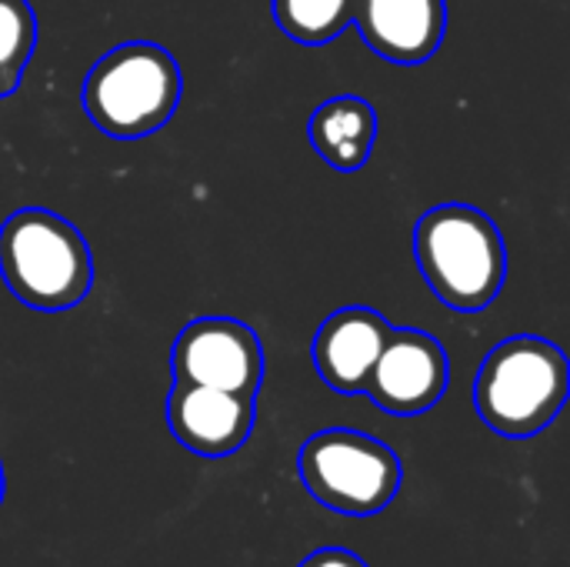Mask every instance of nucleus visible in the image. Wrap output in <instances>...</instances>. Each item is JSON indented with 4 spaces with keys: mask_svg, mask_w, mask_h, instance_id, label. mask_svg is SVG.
<instances>
[{
    "mask_svg": "<svg viewBox=\"0 0 570 567\" xmlns=\"http://www.w3.org/2000/svg\"><path fill=\"white\" fill-rule=\"evenodd\" d=\"M414 257L441 304L474 314L498 301L508 247L498 224L471 204H438L414 227Z\"/></svg>",
    "mask_w": 570,
    "mask_h": 567,
    "instance_id": "nucleus-1",
    "label": "nucleus"
},
{
    "mask_svg": "<svg viewBox=\"0 0 570 567\" xmlns=\"http://www.w3.org/2000/svg\"><path fill=\"white\" fill-rule=\"evenodd\" d=\"M0 277L33 311H70L94 287L83 234L47 207H20L0 224Z\"/></svg>",
    "mask_w": 570,
    "mask_h": 567,
    "instance_id": "nucleus-2",
    "label": "nucleus"
},
{
    "mask_svg": "<svg viewBox=\"0 0 570 567\" xmlns=\"http://www.w3.org/2000/svg\"><path fill=\"white\" fill-rule=\"evenodd\" d=\"M184 94L177 57L150 40L107 50L83 77L80 104L90 124L114 140H140L160 130Z\"/></svg>",
    "mask_w": 570,
    "mask_h": 567,
    "instance_id": "nucleus-3",
    "label": "nucleus"
},
{
    "mask_svg": "<svg viewBox=\"0 0 570 567\" xmlns=\"http://www.w3.org/2000/svg\"><path fill=\"white\" fill-rule=\"evenodd\" d=\"M570 364L554 341L518 334L501 341L474 378V408L481 421L504 438L541 434L564 408Z\"/></svg>",
    "mask_w": 570,
    "mask_h": 567,
    "instance_id": "nucleus-4",
    "label": "nucleus"
},
{
    "mask_svg": "<svg viewBox=\"0 0 570 567\" xmlns=\"http://www.w3.org/2000/svg\"><path fill=\"white\" fill-rule=\"evenodd\" d=\"M304 488L331 511L367 518L384 511L401 491V458L377 438L331 428L317 431L297 451Z\"/></svg>",
    "mask_w": 570,
    "mask_h": 567,
    "instance_id": "nucleus-5",
    "label": "nucleus"
},
{
    "mask_svg": "<svg viewBox=\"0 0 570 567\" xmlns=\"http://www.w3.org/2000/svg\"><path fill=\"white\" fill-rule=\"evenodd\" d=\"M174 381L257 398L264 381V348L250 324L237 317L190 321L170 351Z\"/></svg>",
    "mask_w": 570,
    "mask_h": 567,
    "instance_id": "nucleus-6",
    "label": "nucleus"
},
{
    "mask_svg": "<svg viewBox=\"0 0 570 567\" xmlns=\"http://www.w3.org/2000/svg\"><path fill=\"white\" fill-rule=\"evenodd\" d=\"M451 381L448 351L438 338L417 328H391L371 374L364 394L387 414L414 418L431 411Z\"/></svg>",
    "mask_w": 570,
    "mask_h": 567,
    "instance_id": "nucleus-7",
    "label": "nucleus"
},
{
    "mask_svg": "<svg viewBox=\"0 0 570 567\" xmlns=\"http://www.w3.org/2000/svg\"><path fill=\"white\" fill-rule=\"evenodd\" d=\"M254 398L174 381L167 394V428L170 434L200 458L237 454L254 431Z\"/></svg>",
    "mask_w": 570,
    "mask_h": 567,
    "instance_id": "nucleus-8",
    "label": "nucleus"
},
{
    "mask_svg": "<svg viewBox=\"0 0 570 567\" xmlns=\"http://www.w3.org/2000/svg\"><path fill=\"white\" fill-rule=\"evenodd\" d=\"M364 43L391 63H424L448 30V0H354Z\"/></svg>",
    "mask_w": 570,
    "mask_h": 567,
    "instance_id": "nucleus-9",
    "label": "nucleus"
},
{
    "mask_svg": "<svg viewBox=\"0 0 570 567\" xmlns=\"http://www.w3.org/2000/svg\"><path fill=\"white\" fill-rule=\"evenodd\" d=\"M391 321L374 307L334 311L314 338V368L337 394H364L367 374L391 334Z\"/></svg>",
    "mask_w": 570,
    "mask_h": 567,
    "instance_id": "nucleus-10",
    "label": "nucleus"
},
{
    "mask_svg": "<svg viewBox=\"0 0 570 567\" xmlns=\"http://www.w3.org/2000/svg\"><path fill=\"white\" fill-rule=\"evenodd\" d=\"M307 137H311V147L317 150V157L324 164L351 174V170H361L374 150L377 114L364 97L341 94V97L324 100L311 114Z\"/></svg>",
    "mask_w": 570,
    "mask_h": 567,
    "instance_id": "nucleus-11",
    "label": "nucleus"
},
{
    "mask_svg": "<svg viewBox=\"0 0 570 567\" xmlns=\"http://www.w3.org/2000/svg\"><path fill=\"white\" fill-rule=\"evenodd\" d=\"M271 10L291 40L317 47L347 30L354 0H271Z\"/></svg>",
    "mask_w": 570,
    "mask_h": 567,
    "instance_id": "nucleus-12",
    "label": "nucleus"
},
{
    "mask_svg": "<svg viewBox=\"0 0 570 567\" xmlns=\"http://www.w3.org/2000/svg\"><path fill=\"white\" fill-rule=\"evenodd\" d=\"M37 47V17L27 0H0V97L20 87Z\"/></svg>",
    "mask_w": 570,
    "mask_h": 567,
    "instance_id": "nucleus-13",
    "label": "nucleus"
},
{
    "mask_svg": "<svg viewBox=\"0 0 570 567\" xmlns=\"http://www.w3.org/2000/svg\"><path fill=\"white\" fill-rule=\"evenodd\" d=\"M297 567H367L364 558H357L354 551L347 548H321L314 551L311 558H304Z\"/></svg>",
    "mask_w": 570,
    "mask_h": 567,
    "instance_id": "nucleus-14",
    "label": "nucleus"
},
{
    "mask_svg": "<svg viewBox=\"0 0 570 567\" xmlns=\"http://www.w3.org/2000/svg\"><path fill=\"white\" fill-rule=\"evenodd\" d=\"M3 488H7V485H3V465H0V501H3Z\"/></svg>",
    "mask_w": 570,
    "mask_h": 567,
    "instance_id": "nucleus-15",
    "label": "nucleus"
}]
</instances>
